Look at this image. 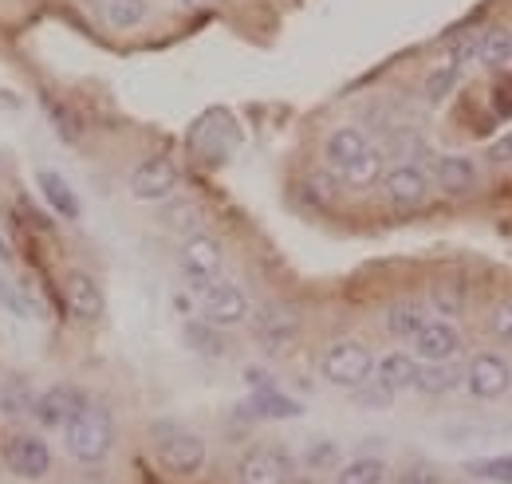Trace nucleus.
Returning a JSON list of instances; mask_svg holds the SVG:
<instances>
[{
	"label": "nucleus",
	"mask_w": 512,
	"mask_h": 484,
	"mask_svg": "<svg viewBox=\"0 0 512 484\" xmlns=\"http://www.w3.org/2000/svg\"><path fill=\"white\" fill-rule=\"evenodd\" d=\"M64 449L79 465H103L115 449V414L99 402H87L64 429Z\"/></svg>",
	"instance_id": "f257e3e1"
},
{
	"label": "nucleus",
	"mask_w": 512,
	"mask_h": 484,
	"mask_svg": "<svg viewBox=\"0 0 512 484\" xmlns=\"http://www.w3.org/2000/svg\"><path fill=\"white\" fill-rule=\"evenodd\" d=\"M150 437H154V457H158V465L166 473H174V477H197L205 469L209 449H205V441L193 429H186V425L178 422H154L150 425Z\"/></svg>",
	"instance_id": "f03ea898"
},
{
	"label": "nucleus",
	"mask_w": 512,
	"mask_h": 484,
	"mask_svg": "<svg viewBox=\"0 0 512 484\" xmlns=\"http://www.w3.org/2000/svg\"><path fill=\"white\" fill-rule=\"evenodd\" d=\"M375 363H379V359L371 355L367 343H359V339H339V343H331L320 355V374H323V382H331V386H339V390H359L363 382L375 378Z\"/></svg>",
	"instance_id": "7ed1b4c3"
},
{
	"label": "nucleus",
	"mask_w": 512,
	"mask_h": 484,
	"mask_svg": "<svg viewBox=\"0 0 512 484\" xmlns=\"http://www.w3.org/2000/svg\"><path fill=\"white\" fill-rule=\"evenodd\" d=\"M296 461L284 445H253L237 461V484H292Z\"/></svg>",
	"instance_id": "20e7f679"
},
{
	"label": "nucleus",
	"mask_w": 512,
	"mask_h": 484,
	"mask_svg": "<svg viewBox=\"0 0 512 484\" xmlns=\"http://www.w3.org/2000/svg\"><path fill=\"white\" fill-rule=\"evenodd\" d=\"M178 182H182L178 162L166 154H154L130 170V197L134 201H170L178 193Z\"/></svg>",
	"instance_id": "39448f33"
},
{
	"label": "nucleus",
	"mask_w": 512,
	"mask_h": 484,
	"mask_svg": "<svg viewBox=\"0 0 512 484\" xmlns=\"http://www.w3.org/2000/svg\"><path fill=\"white\" fill-rule=\"evenodd\" d=\"M197 300H201V315H205L213 327H237V323H245V319L253 315V303L245 296V288H237V284H229V280L205 284V288L197 292Z\"/></svg>",
	"instance_id": "423d86ee"
},
{
	"label": "nucleus",
	"mask_w": 512,
	"mask_h": 484,
	"mask_svg": "<svg viewBox=\"0 0 512 484\" xmlns=\"http://www.w3.org/2000/svg\"><path fill=\"white\" fill-rule=\"evenodd\" d=\"M87 402H91V398H87L79 386H71V382H56V386H48L44 394H36L32 422L40 425L44 433H48V429H60V433H64L67 422H71Z\"/></svg>",
	"instance_id": "0eeeda50"
},
{
	"label": "nucleus",
	"mask_w": 512,
	"mask_h": 484,
	"mask_svg": "<svg viewBox=\"0 0 512 484\" xmlns=\"http://www.w3.org/2000/svg\"><path fill=\"white\" fill-rule=\"evenodd\" d=\"M465 390H469L477 402H497V398L512 394L509 359H501V355H493V351L473 355V363L465 370Z\"/></svg>",
	"instance_id": "6e6552de"
},
{
	"label": "nucleus",
	"mask_w": 512,
	"mask_h": 484,
	"mask_svg": "<svg viewBox=\"0 0 512 484\" xmlns=\"http://www.w3.org/2000/svg\"><path fill=\"white\" fill-rule=\"evenodd\" d=\"M4 465L24 481H40L52 469V445L36 433H12L4 441Z\"/></svg>",
	"instance_id": "1a4fd4ad"
},
{
	"label": "nucleus",
	"mask_w": 512,
	"mask_h": 484,
	"mask_svg": "<svg viewBox=\"0 0 512 484\" xmlns=\"http://www.w3.org/2000/svg\"><path fill=\"white\" fill-rule=\"evenodd\" d=\"M253 335L260 347L284 351V347L300 335V311L288 307V303H264L253 315Z\"/></svg>",
	"instance_id": "9d476101"
},
{
	"label": "nucleus",
	"mask_w": 512,
	"mask_h": 484,
	"mask_svg": "<svg viewBox=\"0 0 512 484\" xmlns=\"http://www.w3.org/2000/svg\"><path fill=\"white\" fill-rule=\"evenodd\" d=\"M221 268H225V252H221V244L213 241V237L197 233V237L182 244V272L193 284V292H201L205 284L221 280Z\"/></svg>",
	"instance_id": "9b49d317"
},
{
	"label": "nucleus",
	"mask_w": 512,
	"mask_h": 484,
	"mask_svg": "<svg viewBox=\"0 0 512 484\" xmlns=\"http://www.w3.org/2000/svg\"><path fill=\"white\" fill-rule=\"evenodd\" d=\"M383 193L394 209H418L430 197V178L414 162H398L383 174Z\"/></svg>",
	"instance_id": "f8f14e48"
},
{
	"label": "nucleus",
	"mask_w": 512,
	"mask_h": 484,
	"mask_svg": "<svg viewBox=\"0 0 512 484\" xmlns=\"http://www.w3.org/2000/svg\"><path fill=\"white\" fill-rule=\"evenodd\" d=\"M64 300H67V311L79 323H99L103 311H107V296H103L99 280L91 272H83V268H71L64 276Z\"/></svg>",
	"instance_id": "ddd939ff"
},
{
	"label": "nucleus",
	"mask_w": 512,
	"mask_h": 484,
	"mask_svg": "<svg viewBox=\"0 0 512 484\" xmlns=\"http://www.w3.org/2000/svg\"><path fill=\"white\" fill-rule=\"evenodd\" d=\"M410 343H414V359L418 363H449L461 351V335H457V327L446 323V319H430Z\"/></svg>",
	"instance_id": "4468645a"
},
{
	"label": "nucleus",
	"mask_w": 512,
	"mask_h": 484,
	"mask_svg": "<svg viewBox=\"0 0 512 484\" xmlns=\"http://www.w3.org/2000/svg\"><path fill=\"white\" fill-rule=\"evenodd\" d=\"M245 378L253 382L249 410H253L256 418H300V402H292L288 394H280L272 386V378H264L260 370H245Z\"/></svg>",
	"instance_id": "2eb2a0df"
},
{
	"label": "nucleus",
	"mask_w": 512,
	"mask_h": 484,
	"mask_svg": "<svg viewBox=\"0 0 512 484\" xmlns=\"http://www.w3.org/2000/svg\"><path fill=\"white\" fill-rule=\"evenodd\" d=\"M367 146H371V138H367L363 126H335V130L323 138V162L339 174V170H347Z\"/></svg>",
	"instance_id": "dca6fc26"
},
{
	"label": "nucleus",
	"mask_w": 512,
	"mask_h": 484,
	"mask_svg": "<svg viewBox=\"0 0 512 484\" xmlns=\"http://www.w3.org/2000/svg\"><path fill=\"white\" fill-rule=\"evenodd\" d=\"M36 189H40V197L64 217V221H79V213H83V205H79V193L71 189L64 174H56V170H36Z\"/></svg>",
	"instance_id": "f3484780"
},
{
	"label": "nucleus",
	"mask_w": 512,
	"mask_h": 484,
	"mask_svg": "<svg viewBox=\"0 0 512 484\" xmlns=\"http://www.w3.org/2000/svg\"><path fill=\"white\" fill-rule=\"evenodd\" d=\"M418 370H422V363H418L410 351H390V355H383V359L375 363V382L386 386L390 394H398V390H414Z\"/></svg>",
	"instance_id": "a211bd4d"
},
{
	"label": "nucleus",
	"mask_w": 512,
	"mask_h": 484,
	"mask_svg": "<svg viewBox=\"0 0 512 484\" xmlns=\"http://www.w3.org/2000/svg\"><path fill=\"white\" fill-rule=\"evenodd\" d=\"M434 182L442 193L449 197H465L473 185H477V166H473V158H465V154H446V158H438V166H434Z\"/></svg>",
	"instance_id": "6ab92c4d"
},
{
	"label": "nucleus",
	"mask_w": 512,
	"mask_h": 484,
	"mask_svg": "<svg viewBox=\"0 0 512 484\" xmlns=\"http://www.w3.org/2000/svg\"><path fill=\"white\" fill-rule=\"evenodd\" d=\"M36 406V390L28 382V374H4L0 382V418L16 422V418H32Z\"/></svg>",
	"instance_id": "aec40b11"
},
{
	"label": "nucleus",
	"mask_w": 512,
	"mask_h": 484,
	"mask_svg": "<svg viewBox=\"0 0 512 484\" xmlns=\"http://www.w3.org/2000/svg\"><path fill=\"white\" fill-rule=\"evenodd\" d=\"M426 323H430V311H426L418 300L390 303V307H386V315H383V327L394 335V339H414Z\"/></svg>",
	"instance_id": "412c9836"
},
{
	"label": "nucleus",
	"mask_w": 512,
	"mask_h": 484,
	"mask_svg": "<svg viewBox=\"0 0 512 484\" xmlns=\"http://www.w3.org/2000/svg\"><path fill=\"white\" fill-rule=\"evenodd\" d=\"M461 382H465V370L453 363V359L449 363H422L414 390L418 394H430V398H442V394H453Z\"/></svg>",
	"instance_id": "4be33fe9"
},
{
	"label": "nucleus",
	"mask_w": 512,
	"mask_h": 484,
	"mask_svg": "<svg viewBox=\"0 0 512 484\" xmlns=\"http://www.w3.org/2000/svg\"><path fill=\"white\" fill-rule=\"evenodd\" d=\"M386 174V154L379 146H367L347 170H339V178L351 185V189H371L375 182H383Z\"/></svg>",
	"instance_id": "5701e85b"
},
{
	"label": "nucleus",
	"mask_w": 512,
	"mask_h": 484,
	"mask_svg": "<svg viewBox=\"0 0 512 484\" xmlns=\"http://www.w3.org/2000/svg\"><path fill=\"white\" fill-rule=\"evenodd\" d=\"M383 481H386V461L383 457H371V453H363V457H355V461H347V465L335 469V484H383Z\"/></svg>",
	"instance_id": "b1692460"
},
{
	"label": "nucleus",
	"mask_w": 512,
	"mask_h": 484,
	"mask_svg": "<svg viewBox=\"0 0 512 484\" xmlns=\"http://www.w3.org/2000/svg\"><path fill=\"white\" fill-rule=\"evenodd\" d=\"M430 303H434V311H438L442 319H457V315L465 311V303H469V288H465L461 280H438V284L430 288Z\"/></svg>",
	"instance_id": "393cba45"
},
{
	"label": "nucleus",
	"mask_w": 512,
	"mask_h": 484,
	"mask_svg": "<svg viewBox=\"0 0 512 484\" xmlns=\"http://www.w3.org/2000/svg\"><path fill=\"white\" fill-rule=\"evenodd\" d=\"M103 16L111 28L130 32L150 16V0H103Z\"/></svg>",
	"instance_id": "a878e982"
},
{
	"label": "nucleus",
	"mask_w": 512,
	"mask_h": 484,
	"mask_svg": "<svg viewBox=\"0 0 512 484\" xmlns=\"http://www.w3.org/2000/svg\"><path fill=\"white\" fill-rule=\"evenodd\" d=\"M186 343H190L197 355H225V339L217 335V327L209 319H190L186 323Z\"/></svg>",
	"instance_id": "bb28decb"
},
{
	"label": "nucleus",
	"mask_w": 512,
	"mask_h": 484,
	"mask_svg": "<svg viewBox=\"0 0 512 484\" xmlns=\"http://www.w3.org/2000/svg\"><path fill=\"white\" fill-rule=\"evenodd\" d=\"M304 465L312 469V473H327V469H339V441H331V437H312L308 445H304Z\"/></svg>",
	"instance_id": "cd10ccee"
},
{
	"label": "nucleus",
	"mask_w": 512,
	"mask_h": 484,
	"mask_svg": "<svg viewBox=\"0 0 512 484\" xmlns=\"http://www.w3.org/2000/svg\"><path fill=\"white\" fill-rule=\"evenodd\" d=\"M477 60L485 63V67H505L512 60V32L505 28H493V32H485L481 36V52H477Z\"/></svg>",
	"instance_id": "c85d7f7f"
},
{
	"label": "nucleus",
	"mask_w": 512,
	"mask_h": 484,
	"mask_svg": "<svg viewBox=\"0 0 512 484\" xmlns=\"http://www.w3.org/2000/svg\"><path fill=\"white\" fill-rule=\"evenodd\" d=\"M0 307H4L12 319H36V307L24 296L20 280H8V276H0Z\"/></svg>",
	"instance_id": "c756f323"
},
{
	"label": "nucleus",
	"mask_w": 512,
	"mask_h": 484,
	"mask_svg": "<svg viewBox=\"0 0 512 484\" xmlns=\"http://www.w3.org/2000/svg\"><path fill=\"white\" fill-rule=\"evenodd\" d=\"M469 477H481L489 484H512V457H485V461H469L465 465Z\"/></svg>",
	"instance_id": "7c9ffc66"
},
{
	"label": "nucleus",
	"mask_w": 512,
	"mask_h": 484,
	"mask_svg": "<svg viewBox=\"0 0 512 484\" xmlns=\"http://www.w3.org/2000/svg\"><path fill=\"white\" fill-rule=\"evenodd\" d=\"M162 225L174 233H193L201 225V209L193 201H170V209L162 213Z\"/></svg>",
	"instance_id": "2f4dec72"
},
{
	"label": "nucleus",
	"mask_w": 512,
	"mask_h": 484,
	"mask_svg": "<svg viewBox=\"0 0 512 484\" xmlns=\"http://www.w3.org/2000/svg\"><path fill=\"white\" fill-rule=\"evenodd\" d=\"M457 75H461V71H457L453 63H446V67H434V71L426 75V99H430V103H442L449 91H453Z\"/></svg>",
	"instance_id": "473e14b6"
},
{
	"label": "nucleus",
	"mask_w": 512,
	"mask_h": 484,
	"mask_svg": "<svg viewBox=\"0 0 512 484\" xmlns=\"http://www.w3.org/2000/svg\"><path fill=\"white\" fill-rule=\"evenodd\" d=\"M40 103L48 107V115H52V122H56V130H60V138H64V142H79V119H75V115H71L67 107H60L56 99H48V95H44Z\"/></svg>",
	"instance_id": "72a5a7b5"
},
{
	"label": "nucleus",
	"mask_w": 512,
	"mask_h": 484,
	"mask_svg": "<svg viewBox=\"0 0 512 484\" xmlns=\"http://www.w3.org/2000/svg\"><path fill=\"white\" fill-rule=\"evenodd\" d=\"M398 484H442V473H438L430 461H410V465L398 473Z\"/></svg>",
	"instance_id": "f704fd0d"
},
{
	"label": "nucleus",
	"mask_w": 512,
	"mask_h": 484,
	"mask_svg": "<svg viewBox=\"0 0 512 484\" xmlns=\"http://www.w3.org/2000/svg\"><path fill=\"white\" fill-rule=\"evenodd\" d=\"M489 331H493L501 343H512V300L497 303V307L489 311Z\"/></svg>",
	"instance_id": "c9c22d12"
},
{
	"label": "nucleus",
	"mask_w": 512,
	"mask_h": 484,
	"mask_svg": "<svg viewBox=\"0 0 512 484\" xmlns=\"http://www.w3.org/2000/svg\"><path fill=\"white\" fill-rule=\"evenodd\" d=\"M304 193H308L312 201H320V205H327V201L335 197V178H331V174H312V178L304 182Z\"/></svg>",
	"instance_id": "e433bc0d"
},
{
	"label": "nucleus",
	"mask_w": 512,
	"mask_h": 484,
	"mask_svg": "<svg viewBox=\"0 0 512 484\" xmlns=\"http://www.w3.org/2000/svg\"><path fill=\"white\" fill-rule=\"evenodd\" d=\"M477 52H481V36H469V40H457L453 44V56H449V63L461 71V67H469V63L477 60Z\"/></svg>",
	"instance_id": "4c0bfd02"
},
{
	"label": "nucleus",
	"mask_w": 512,
	"mask_h": 484,
	"mask_svg": "<svg viewBox=\"0 0 512 484\" xmlns=\"http://www.w3.org/2000/svg\"><path fill=\"white\" fill-rule=\"evenodd\" d=\"M16 256V237H12V217L0 209V260Z\"/></svg>",
	"instance_id": "58836bf2"
},
{
	"label": "nucleus",
	"mask_w": 512,
	"mask_h": 484,
	"mask_svg": "<svg viewBox=\"0 0 512 484\" xmlns=\"http://www.w3.org/2000/svg\"><path fill=\"white\" fill-rule=\"evenodd\" d=\"M489 162H497V166L512 162V130L505 134V138H497V142L489 146Z\"/></svg>",
	"instance_id": "ea45409f"
},
{
	"label": "nucleus",
	"mask_w": 512,
	"mask_h": 484,
	"mask_svg": "<svg viewBox=\"0 0 512 484\" xmlns=\"http://www.w3.org/2000/svg\"><path fill=\"white\" fill-rule=\"evenodd\" d=\"M186 8H205V4H213V0H182Z\"/></svg>",
	"instance_id": "a19ab883"
}]
</instances>
